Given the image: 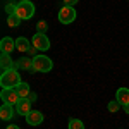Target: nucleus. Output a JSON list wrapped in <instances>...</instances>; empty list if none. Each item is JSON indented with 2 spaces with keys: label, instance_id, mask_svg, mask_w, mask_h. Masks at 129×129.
Masks as SVG:
<instances>
[{
  "label": "nucleus",
  "instance_id": "nucleus-1",
  "mask_svg": "<svg viewBox=\"0 0 129 129\" xmlns=\"http://www.w3.org/2000/svg\"><path fill=\"white\" fill-rule=\"evenodd\" d=\"M21 81V76L17 69H9V71H4L2 76H0V86L2 88H9V89H14Z\"/></svg>",
  "mask_w": 129,
  "mask_h": 129
},
{
  "label": "nucleus",
  "instance_id": "nucleus-2",
  "mask_svg": "<svg viewBox=\"0 0 129 129\" xmlns=\"http://www.w3.org/2000/svg\"><path fill=\"white\" fill-rule=\"evenodd\" d=\"M53 67V62L47 55H35L33 57V69L31 72H50Z\"/></svg>",
  "mask_w": 129,
  "mask_h": 129
},
{
  "label": "nucleus",
  "instance_id": "nucleus-3",
  "mask_svg": "<svg viewBox=\"0 0 129 129\" xmlns=\"http://www.w3.org/2000/svg\"><path fill=\"white\" fill-rule=\"evenodd\" d=\"M16 14L19 16L22 21H28L35 16V4L31 0H19L17 2V10Z\"/></svg>",
  "mask_w": 129,
  "mask_h": 129
},
{
  "label": "nucleus",
  "instance_id": "nucleus-4",
  "mask_svg": "<svg viewBox=\"0 0 129 129\" xmlns=\"http://www.w3.org/2000/svg\"><path fill=\"white\" fill-rule=\"evenodd\" d=\"M0 98L4 103H9V105H17V102L21 100V96L17 95V91L16 89H9V88H2L0 91Z\"/></svg>",
  "mask_w": 129,
  "mask_h": 129
},
{
  "label": "nucleus",
  "instance_id": "nucleus-5",
  "mask_svg": "<svg viewBox=\"0 0 129 129\" xmlns=\"http://www.w3.org/2000/svg\"><path fill=\"white\" fill-rule=\"evenodd\" d=\"M74 19H76V10H74V7L64 5V7L59 10L60 24H71V22H74Z\"/></svg>",
  "mask_w": 129,
  "mask_h": 129
},
{
  "label": "nucleus",
  "instance_id": "nucleus-6",
  "mask_svg": "<svg viewBox=\"0 0 129 129\" xmlns=\"http://www.w3.org/2000/svg\"><path fill=\"white\" fill-rule=\"evenodd\" d=\"M31 43H33V47H36L40 52H45V50L50 48L48 36H47V35H43V33H36V35L31 38Z\"/></svg>",
  "mask_w": 129,
  "mask_h": 129
},
{
  "label": "nucleus",
  "instance_id": "nucleus-7",
  "mask_svg": "<svg viewBox=\"0 0 129 129\" xmlns=\"http://www.w3.org/2000/svg\"><path fill=\"white\" fill-rule=\"evenodd\" d=\"M43 114L41 112H38V110H31L29 114L26 115V122L29 124V126H40L41 122H43Z\"/></svg>",
  "mask_w": 129,
  "mask_h": 129
},
{
  "label": "nucleus",
  "instance_id": "nucleus-8",
  "mask_svg": "<svg viewBox=\"0 0 129 129\" xmlns=\"http://www.w3.org/2000/svg\"><path fill=\"white\" fill-rule=\"evenodd\" d=\"M31 105H33V103H29L28 98H21L19 102H17V105H16V112H17L19 115H24V117H26L31 110H33V109H31Z\"/></svg>",
  "mask_w": 129,
  "mask_h": 129
},
{
  "label": "nucleus",
  "instance_id": "nucleus-9",
  "mask_svg": "<svg viewBox=\"0 0 129 129\" xmlns=\"http://www.w3.org/2000/svg\"><path fill=\"white\" fill-rule=\"evenodd\" d=\"M14 48H16V41L12 40L10 36H4L0 40V50H2V53H10V52H14Z\"/></svg>",
  "mask_w": 129,
  "mask_h": 129
},
{
  "label": "nucleus",
  "instance_id": "nucleus-10",
  "mask_svg": "<svg viewBox=\"0 0 129 129\" xmlns=\"http://www.w3.org/2000/svg\"><path fill=\"white\" fill-rule=\"evenodd\" d=\"M12 117H14V105L2 103V107H0V119L2 120H12Z\"/></svg>",
  "mask_w": 129,
  "mask_h": 129
},
{
  "label": "nucleus",
  "instance_id": "nucleus-11",
  "mask_svg": "<svg viewBox=\"0 0 129 129\" xmlns=\"http://www.w3.org/2000/svg\"><path fill=\"white\" fill-rule=\"evenodd\" d=\"M115 100L119 102L120 105H127L129 103V88H119L115 91Z\"/></svg>",
  "mask_w": 129,
  "mask_h": 129
},
{
  "label": "nucleus",
  "instance_id": "nucleus-12",
  "mask_svg": "<svg viewBox=\"0 0 129 129\" xmlns=\"http://www.w3.org/2000/svg\"><path fill=\"white\" fill-rule=\"evenodd\" d=\"M31 47H33V43H31L28 38H24V36L16 38V48L19 50V52H29Z\"/></svg>",
  "mask_w": 129,
  "mask_h": 129
},
{
  "label": "nucleus",
  "instance_id": "nucleus-13",
  "mask_svg": "<svg viewBox=\"0 0 129 129\" xmlns=\"http://www.w3.org/2000/svg\"><path fill=\"white\" fill-rule=\"evenodd\" d=\"M0 67L4 71L14 69V60L10 57V53H2V55H0Z\"/></svg>",
  "mask_w": 129,
  "mask_h": 129
},
{
  "label": "nucleus",
  "instance_id": "nucleus-14",
  "mask_svg": "<svg viewBox=\"0 0 129 129\" xmlns=\"http://www.w3.org/2000/svg\"><path fill=\"white\" fill-rule=\"evenodd\" d=\"M14 69L31 71V69H33V60L26 59V57H22V59H19V60H16V62H14Z\"/></svg>",
  "mask_w": 129,
  "mask_h": 129
},
{
  "label": "nucleus",
  "instance_id": "nucleus-15",
  "mask_svg": "<svg viewBox=\"0 0 129 129\" xmlns=\"http://www.w3.org/2000/svg\"><path fill=\"white\" fill-rule=\"evenodd\" d=\"M16 91H17V95H19L21 98H28V95L31 93V89H29V84L28 83H19L17 86H16Z\"/></svg>",
  "mask_w": 129,
  "mask_h": 129
},
{
  "label": "nucleus",
  "instance_id": "nucleus-16",
  "mask_svg": "<svg viewBox=\"0 0 129 129\" xmlns=\"http://www.w3.org/2000/svg\"><path fill=\"white\" fill-rule=\"evenodd\" d=\"M21 17L19 16H17V14H12V16H7V24H9L10 28H17V26H19L21 24Z\"/></svg>",
  "mask_w": 129,
  "mask_h": 129
},
{
  "label": "nucleus",
  "instance_id": "nucleus-17",
  "mask_svg": "<svg viewBox=\"0 0 129 129\" xmlns=\"http://www.w3.org/2000/svg\"><path fill=\"white\" fill-rule=\"evenodd\" d=\"M69 129H84V124H83V120L72 117L69 119Z\"/></svg>",
  "mask_w": 129,
  "mask_h": 129
},
{
  "label": "nucleus",
  "instance_id": "nucleus-18",
  "mask_svg": "<svg viewBox=\"0 0 129 129\" xmlns=\"http://www.w3.org/2000/svg\"><path fill=\"white\" fill-rule=\"evenodd\" d=\"M47 29H48V24H47V21H38L36 22V33H47Z\"/></svg>",
  "mask_w": 129,
  "mask_h": 129
},
{
  "label": "nucleus",
  "instance_id": "nucleus-19",
  "mask_svg": "<svg viewBox=\"0 0 129 129\" xmlns=\"http://www.w3.org/2000/svg\"><path fill=\"white\" fill-rule=\"evenodd\" d=\"M16 10H17V4H14V2H9V4L5 5V12H7V16L16 14Z\"/></svg>",
  "mask_w": 129,
  "mask_h": 129
},
{
  "label": "nucleus",
  "instance_id": "nucleus-20",
  "mask_svg": "<svg viewBox=\"0 0 129 129\" xmlns=\"http://www.w3.org/2000/svg\"><path fill=\"white\" fill-rule=\"evenodd\" d=\"M120 107H122V105H120L117 100H114V102H110V103H109V110H110V112H117Z\"/></svg>",
  "mask_w": 129,
  "mask_h": 129
},
{
  "label": "nucleus",
  "instance_id": "nucleus-21",
  "mask_svg": "<svg viewBox=\"0 0 129 129\" xmlns=\"http://www.w3.org/2000/svg\"><path fill=\"white\" fill-rule=\"evenodd\" d=\"M36 100H38V95H36V93H33V91H31L29 95H28V102H29V103H35V102H36Z\"/></svg>",
  "mask_w": 129,
  "mask_h": 129
},
{
  "label": "nucleus",
  "instance_id": "nucleus-22",
  "mask_svg": "<svg viewBox=\"0 0 129 129\" xmlns=\"http://www.w3.org/2000/svg\"><path fill=\"white\" fill-rule=\"evenodd\" d=\"M78 2H79V0H64V5H67V7H74Z\"/></svg>",
  "mask_w": 129,
  "mask_h": 129
},
{
  "label": "nucleus",
  "instance_id": "nucleus-23",
  "mask_svg": "<svg viewBox=\"0 0 129 129\" xmlns=\"http://www.w3.org/2000/svg\"><path fill=\"white\" fill-rule=\"evenodd\" d=\"M36 52H38V48H36V47H31L28 53H29V55H36Z\"/></svg>",
  "mask_w": 129,
  "mask_h": 129
},
{
  "label": "nucleus",
  "instance_id": "nucleus-24",
  "mask_svg": "<svg viewBox=\"0 0 129 129\" xmlns=\"http://www.w3.org/2000/svg\"><path fill=\"white\" fill-rule=\"evenodd\" d=\"M5 129H21V127H19V126H16V124H9Z\"/></svg>",
  "mask_w": 129,
  "mask_h": 129
},
{
  "label": "nucleus",
  "instance_id": "nucleus-25",
  "mask_svg": "<svg viewBox=\"0 0 129 129\" xmlns=\"http://www.w3.org/2000/svg\"><path fill=\"white\" fill-rule=\"evenodd\" d=\"M122 109H124V112H126V114H127V115H129V103H127V105H124Z\"/></svg>",
  "mask_w": 129,
  "mask_h": 129
}]
</instances>
